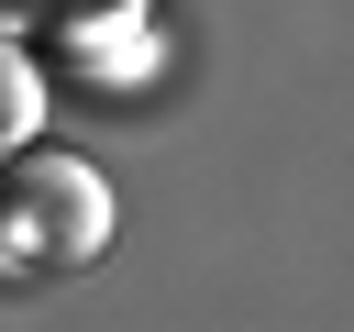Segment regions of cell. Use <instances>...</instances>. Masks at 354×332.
<instances>
[{"instance_id": "cell-1", "label": "cell", "mask_w": 354, "mask_h": 332, "mask_svg": "<svg viewBox=\"0 0 354 332\" xmlns=\"http://www.w3.org/2000/svg\"><path fill=\"white\" fill-rule=\"evenodd\" d=\"M111 243V188L88 155L22 144L0 166V277H66Z\"/></svg>"}, {"instance_id": "cell-2", "label": "cell", "mask_w": 354, "mask_h": 332, "mask_svg": "<svg viewBox=\"0 0 354 332\" xmlns=\"http://www.w3.org/2000/svg\"><path fill=\"white\" fill-rule=\"evenodd\" d=\"M11 22L22 33H44V44H122L133 22H144V0H11Z\"/></svg>"}, {"instance_id": "cell-3", "label": "cell", "mask_w": 354, "mask_h": 332, "mask_svg": "<svg viewBox=\"0 0 354 332\" xmlns=\"http://www.w3.org/2000/svg\"><path fill=\"white\" fill-rule=\"evenodd\" d=\"M33 122H44V66L22 55V33H0V166L33 144Z\"/></svg>"}]
</instances>
